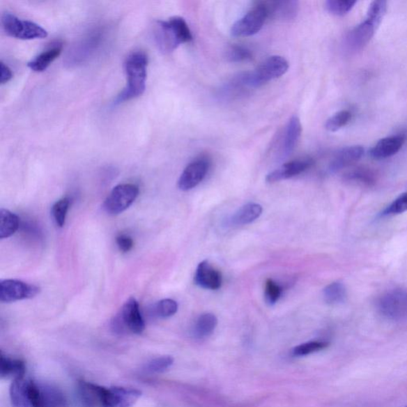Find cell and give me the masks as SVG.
I'll return each mask as SVG.
<instances>
[{
  "label": "cell",
  "mask_w": 407,
  "mask_h": 407,
  "mask_svg": "<svg viewBox=\"0 0 407 407\" xmlns=\"http://www.w3.org/2000/svg\"><path fill=\"white\" fill-rule=\"evenodd\" d=\"M139 190L134 184H121L116 186L107 196L103 208L107 213L118 215L127 210L137 199Z\"/></svg>",
  "instance_id": "cell-7"
},
{
  "label": "cell",
  "mask_w": 407,
  "mask_h": 407,
  "mask_svg": "<svg viewBox=\"0 0 407 407\" xmlns=\"http://www.w3.org/2000/svg\"><path fill=\"white\" fill-rule=\"evenodd\" d=\"M348 177L349 179L361 183L369 185L374 183V178H373L371 174L365 171V169H358V171H353L348 175Z\"/></svg>",
  "instance_id": "cell-38"
},
{
  "label": "cell",
  "mask_w": 407,
  "mask_h": 407,
  "mask_svg": "<svg viewBox=\"0 0 407 407\" xmlns=\"http://www.w3.org/2000/svg\"><path fill=\"white\" fill-rule=\"evenodd\" d=\"M61 53V46L54 47L50 48L44 52L38 54L36 58L31 60L29 63L27 64L28 67L33 71L37 72H41L47 69L49 66L52 63V62L59 58Z\"/></svg>",
  "instance_id": "cell-22"
},
{
  "label": "cell",
  "mask_w": 407,
  "mask_h": 407,
  "mask_svg": "<svg viewBox=\"0 0 407 407\" xmlns=\"http://www.w3.org/2000/svg\"><path fill=\"white\" fill-rule=\"evenodd\" d=\"M302 127L298 116H292L288 121L282 144V156L287 157L296 148L299 139L301 137Z\"/></svg>",
  "instance_id": "cell-18"
},
{
  "label": "cell",
  "mask_w": 407,
  "mask_h": 407,
  "mask_svg": "<svg viewBox=\"0 0 407 407\" xmlns=\"http://www.w3.org/2000/svg\"><path fill=\"white\" fill-rule=\"evenodd\" d=\"M116 244L118 249L123 253H127L131 251L134 246V242L131 237L123 234L117 237Z\"/></svg>",
  "instance_id": "cell-39"
},
{
  "label": "cell",
  "mask_w": 407,
  "mask_h": 407,
  "mask_svg": "<svg viewBox=\"0 0 407 407\" xmlns=\"http://www.w3.org/2000/svg\"><path fill=\"white\" fill-rule=\"evenodd\" d=\"M113 324L115 330L118 332L128 331L135 335H140L144 331L145 322L137 299H128Z\"/></svg>",
  "instance_id": "cell-6"
},
{
  "label": "cell",
  "mask_w": 407,
  "mask_h": 407,
  "mask_svg": "<svg viewBox=\"0 0 407 407\" xmlns=\"http://www.w3.org/2000/svg\"><path fill=\"white\" fill-rule=\"evenodd\" d=\"M154 36L158 49L164 54L173 52L183 44L169 20L157 22Z\"/></svg>",
  "instance_id": "cell-11"
},
{
  "label": "cell",
  "mask_w": 407,
  "mask_h": 407,
  "mask_svg": "<svg viewBox=\"0 0 407 407\" xmlns=\"http://www.w3.org/2000/svg\"><path fill=\"white\" fill-rule=\"evenodd\" d=\"M218 323L217 316L213 314H203L196 321L194 335L199 338H204L211 335Z\"/></svg>",
  "instance_id": "cell-25"
},
{
  "label": "cell",
  "mask_w": 407,
  "mask_h": 407,
  "mask_svg": "<svg viewBox=\"0 0 407 407\" xmlns=\"http://www.w3.org/2000/svg\"><path fill=\"white\" fill-rule=\"evenodd\" d=\"M27 383L24 377L15 378L10 387L11 403L15 407H29L27 403Z\"/></svg>",
  "instance_id": "cell-24"
},
{
  "label": "cell",
  "mask_w": 407,
  "mask_h": 407,
  "mask_svg": "<svg viewBox=\"0 0 407 407\" xmlns=\"http://www.w3.org/2000/svg\"><path fill=\"white\" fill-rule=\"evenodd\" d=\"M268 13L263 3H258L231 28V35L236 38L249 37L261 31Z\"/></svg>",
  "instance_id": "cell-5"
},
{
  "label": "cell",
  "mask_w": 407,
  "mask_h": 407,
  "mask_svg": "<svg viewBox=\"0 0 407 407\" xmlns=\"http://www.w3.org/2000/svg\"><path fill=\"white\" fill-rule=\"evenodd\" d=\"M265 5L268 16L281 20H292L297 17L299 10V3L297 1H276Z\"/></svg>",
  "instance_id": "cell-19"
},
{
  "label": "cell",
  "mask_w": 407,
  "mask_h": 407,
  "mask_svg": "<svg viewBox=\"0 0 407 407\" xmlns=\"http://www.w3.org/2000/svg\"><path fill=\"white\" fill-rule=\"evenodd\" d=\"M174 364V359L171 356L164 355L161 358L153 359L145 366V370L149 373H162L166 371Z\"/></svg>",
  "instance_id": "cell-34"
},
{
  "label": "cell",
  "mask_w": 407,
  "mask_h": 407,
  "mask_svg": "<svg viewBox=\"0 0 407 407\" xmlns=\"http://www.w3.org/2000/svg\"><path fill=\"white\" fill-rule=\"evenodd\" d=\"M263 213V208L256 203H248L242 206L229 219L231 226H243L251 224L257 220Z\"/></svg>",
  "instance_id": "cell-20"
},
{
  "label": "cell",
  "mask_w": 407,
  "mask_h": 407,
  "mask_svg": "<svg viewBox=\"0 0 407 407\" xmlns=\"http://www.w3.org/2000/svg\"><path fill=\"white\" fill-rule=\"evenodd\" d=\"M40 288L36 285L15 279H6L0 282V301L15 302L36 297Z\"/></svg>",
  "instance_id": "cell-9"
},
{
  "label": "cell",
  "mask_w": 407,
  "mask_h": 407,
  "mask_svg": "<svg viewBox=\"0 0 407 407\" xmlns=\"http://www.w3.org/2000/svg\"><path fill=\"white\" fill-rule=\"evenodd\" d=\"M407 211V192L399 196L382 213V216H392Z\"/></svg>",
  "instance_id": "cell-37"
},
{
  "label": "cell",
  "mask_w": 407,
  "mask_h": 407,
  "mask_svg": "<svg viewBox=\"0 0 407 407\" xmlns=\"http://www.w3.org/2000/svg\"><path fill=\"white\" fill-rule=\"evenodd\" d=\"M169 21L171 22L174 30L176 31L180 40L183 44L193 40V36H192L187 22L182 17L175 16L169 19Z\"/></svg>",
  "instance_id": "cell-30"
},
{
  "label": "cell",
  "mask_w": 407,
  "mask_h": 407,
  "mask_svg": "<svg viewBox=\"0 0 407 407\" xmlns=\"http://www.w3.org/2000/svg\"><path fill=\"white\" fill-rule=\"evenodd\" d=\"M225 58L230 62H243L252 59L251 51L240 45H233L225 52Z\"/></svg>",
  "instance_id": "cell-29"
},
{
  "label": "cell",
  "mask_w": 407,
  "mask_h": 407,
  "mask_svg": "<svg viewBox=\"0 0 407 407\" xmlns=\"http://www.w3.org/2000/svg\"><path fill=\"white\" fill-rule=\"evenodd\" d=\"M378 309L387 319H407V291L393 290L383 295L378 302Z\"/></svg>",
  "instance_id": "cell-8"
},
{
  "label": "cell",
  "mask_w": 407,
  "mask_h": 407,
  "mask_svg": "<svg viewBox=\"0 0 407 407\" xmlns=\"http://www.w3.org/2000/svg\"><path fill=\"white\" fill-rule=\"evenodd\" d=\"M282 287L272 279H268L265 282V300L270 305H274L279 301L282 295Z\"/></svg>",
  "instance_id": "cell-36"
},
{
  "label": "cell",
  "mask_w": 407,
  "mask_h": 407,
  "mask_svg": "<svg viewBox=\"0 0 407 407\" xmlns=\"http://www.w3.org/2000/svg\"><path fill=\"white\" fill-rule=\"evenodd\" d=\"M364 149L361 146H347L339 151L332 158L330 165V171L332 173L353 165L364 156Z\"/></svg>",
  "instance_id": "cell-16"
},
{
  "label": "cell",
  "mask_w": 407,
  "mask_h": 407,
  "mask_svg": "<svg viewBox=\"0 0 407 407\" xmlns=\"http://www.w3.org/2000/svg\"><path fill=\"white\" fill-rule=\"evenodd\" d=\"M1 22L7 35L22 40H31L48 36L47 31L40 25L29 20H22L10 13L3 14Z\"/></svg>",
  "instance_id": "cell-4"
},
{
  "label": "cell",
  "mask_w": 407,
  "mask_h": 407,
  "mask_svg": "<svg viewBox=\"0 0 407 407\" xmlns=\"http://www.w3.org/2000/svg\"><path fill=\"white\" fill-rule=\"evenodd\" d=\"M20 227L18 216L8 209L0 210V239L9 238L16 233Z\"/></svg>",
  "instance_id": "cell-23"
},
{
  "label": "cell",
  "mask_w": 407,
  "mask_h": 407,
  "mask_svg": "<svg viewBox=\"0 0 407 407\" xmlns=\"http://www.w3.org/2000/svg\"><path fill=\"white\" fill-rule=\"evenodd\" d=\"M405 141L406 137L403 135L382 139L371 149L370 155L375 160L392 157L402 148Z\"/></svg>",
  "instance_id": "cell-15"
},
{
  "label": "cell",
  "mask_w": 407,
  "mask_h": 407,
  "mask_svg": "<svg viewBox=\"0 0 407 407\" xmlns=\"http://www.w3.org/2000/svg\"><path fill=\"white\" fill-rule=\"evenodd\" d=\"M0 64H1L0 65V70H1L0 82H1V84H5L8 82L10 79L13 77V73L10 68L4 63V62L1 61V63Z\"/></svg>",
  "instance_id": "cell-40"
},
{
  "label": "cell",
  "mask_w": 407,
  "mask_h": 407,
  "mask_svg": "<svg viewBox=\"0 0 407 407\" xmlns=\"http://www.w3.org/2000/svg\"><path fill=\"white\" fill-rule=\"evenodd\" d=\"M351 120V112L346 110L338 112L326 121L325 127L327 131L336 132L346 127Z\"/></svg>",
  "instance_id": "cell-27"
},
{
  "label": "cell",
  "mask_w": 407,
  "mask_h": 407,
  "mask_svg": "<svg viewBox=\"0 0 407 407\" xmlns=\"http://www.w3.org/2000/svg\"><path fill=\"white\" fill-rule=\"evenodd\" d=\"M387 3L383 1V0L373 1L369 6V11H367V20L371 22L376 26L380 25L383 16L387 13Z\"/></svg>",
  "instance_id": "cell-31"
},
{
  "label": "cell",
  "mask_w": 407,
  "mask_h": 407,
  "mask_svg": "<svg viewBox=\"0 0 407 407\" xmlns=\"http://www.w3.org/2000/svg\"><path fill=\"white\" fill-rule=\"evenodd\" d=\"M79 393L88 407H132L142 395L137 389L105 387L88 381L78 384Z\"/></svg>",
  "instance_id": "cell-1"
},
{
  "label": "cell",
  "mask_w": 407,
  "mask_h": 407,
  "mask_svg": "<svg viewBox=\"0 0 407 407\" xmlns=\"http://www.w3.org/2000/svg\"><path fill=\"white\" fill-rule=\"evenodd\" d=\"M376 26L371 22L366 20L360 25L348 33L346 37V45L347 48L351 51L361 49L369 43L371 38L374 36Z\"/></svg>",
  "instance_id": "cell-14"
},
{
  "label": "cell",
  "mask_w": 407,
  "mask_h": 407,
  "mask_svg": "<svg viewBox=\"0 0 407 407\" xmlns=\"http://www.w3.org/2000/svg\"><path fill=\"white\" fill-rule=\"evenodd\" d=\"M70 201L68 197L56 201L52 207V215L54 222L59 227L62 228L66 224L68 210Z\"/></svg>",
  "instance_id": "cell-33"
},
{
  "label": "cell",
  "mask_w": 407,
  "mask_h": 407,
  "mask_svg": "<svg viewBox=\"0 0 407 407\" xmlns=\"http://www.w3.org/2000/svg\"><path fill=\"white\" fill-rule=\"evenodd\" d=\"M209 167L206 158H199L189 164L181 174L178 180V188L183 191H188L199 185L206 177Z\"/></svg>",
  "instance_id": "cell-10"
},
{
  "label": "cell",
  "mask_w": 407,
  "mask_h": 407,
  "mask_svg": "<svg viewBox=\"0 0 407 407\" xmlns=\"http://www.w3.org/2000/svg\"><path fill=\"white\" fill-rule=\"evenodd\" d=\"M148 64V58L143 51H135L130 54L126 59L124 67L128 77L127 86L123 91L117 95L115 105H120L123 102L137 98L142 95L146 89V67Z\"/></svg>",
  "instance_id": "cell-2"
},
{
  "label": "cell",
  "mask_w": 407,
  "mask_h": 407,
  "mask_svg": "<svg viewBox=\"0 0 407 407\" xmlns=\"http://www.w3.org/2000/svg\"><path fill=\"white\" fill-rule=\"evenodd\" d=\"M194 282L196 285L203 289L217 291L222 287V275L218 270L205 260L197 266Z\"/></svg>",
  "instance_id": "cell-12"
},
{
  "label": "cell",
  "mask_w": 407,
  "mask_h": 407,
  "mask_svg": "<svg viewBox=\"0 0 407 407\" xmlns=\"http://www.w3.org/2000/svg\"><path fill=\"white\" fill-rule=\"evenodd\" d=\"M26 365L24 361L20 359L9 358L1 353L0 358V375L2 378H21L24 377Z\"/></svg>",
  "instance_id": "cell-21"
},
{
  "label": "cell",
  "mask_w": 407,
  "mask_h": 407,
  "mask_svg": "<svg viewBox=\"0 0 407 407\" xmlns=\"http://www.w3.org/2000/svg\"><path fill=\"white\" fill-rule=\"evenodd\" d=\"M178 305L173 299H163L158 302L154 307V314L158 318H167L177 313Z\"/></svg>",
  "instance_id": "cell-32"
},
{
  "label": "cell",
  "mask_w": 407,
  "mask_h": 407,
  "mask_svg": "<svg viewBox=\"0 0 407 407\" xmlns=\"http://www.w3.org/2000/svg\"><path fill=\"white\" fill-rule=\"evenodd\" d=\"M101 36L99 32L93 33V36L86 38L76 47L70 51V55L67 56L68 63L76 65L89 58V56L93 52L95 49L99 46Z\"/></svg>",
  "instance_id": "cell-17"
},
{
  "label": "cell",
  "mask_w": 407,
  "mask_h": 407,
  "mask_svg": "<svg viewBox=\"0 0 407 407\" xmlns=\"http://www.w3.org/2000/svg\"><path fill=\"white\" fill-rule=\"evenodd\" d=\"M406 407H407V406H406Z\"/></svg>",
  "instance_id": "cell-41"
},
{
  "label": "cell",
  "mask_w": 407,
  "mask_h": 407,
  "mask_svg": "<svg viewBox=\"0 0 407 407\" xmlns=\"http://www.w3.org/2000/svg\"><path fill=\"white\" fill-rule=\"evenodd\" d=\"M323 296L327 304L335 305L346 302L347 290L340 282H332L328 285L323 291Z\"/></svg>",
  "instance_id": "cell-26"
},
{
  "label": "cell",
  "mask_w": 407,
  "mask_h": 407,
  "mask_svg": "<svg viewBox=\"0 0 407 407\" xmlns=\"http://www.w3.org/2000/svg\"><path fill=\"white\" fill-rule=\"evenodd\" d=\"M329 346V343L321 341H314L304 343L293 348V354L296 356H305L321 351Z\"/></svg>",
  "instance_id": "cell-35"
},
{
  "label": "cell",
  "mask_w": 407,
  "mask_h": 407,
  "mask_svg": "<svg viewBox=\"0 0 407 407\" xmlns=\"http://www.w3.org/2000/svg\"><path fill=\"white\" fill-rule=\"evenodd\" d=\"M313 163L311 160H299L285 163L284 165L268 174L266 181L268 183H275L295 177L307 171L313 165Z\"/></svg>",
  "instance_id": "cell-13"
},
{
  "label": "cell",
  "mask_w": 407,
  "mask_h": 407,
  "mask_svg": "<svg viewBox=\"0 0 407 407\" xmlns=\"http://www.w3.org/2000/svg\"><path fill=\"white\" fill-rule=\"evenodd\" d=\"M355 3V0H328L325 8L332 15L343 16L348 14Z\"/></svg>",
  "instance_id": "cell-28"
},
{
  "label": "cell",
  "mask_w": 407,
  "mask_h": 407,
  "mask_svg": "<svg viewBox=\"0 0 407 407\" xmlns=\"http://www.w3.org/2000/svg\"><path fill=\"white\" fill-rule=\"evenodd\" d=\"M288 69L289 63L284 56L274 55L266 59L256 70L240 73V76L248 89H256L284 76Z\"/></svg>",
  "instance_id": "cell-3"
}]
</instances>
